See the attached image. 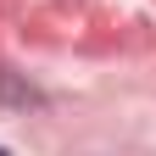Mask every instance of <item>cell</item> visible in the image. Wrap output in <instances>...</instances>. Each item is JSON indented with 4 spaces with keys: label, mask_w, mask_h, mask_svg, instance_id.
Masks as SVG:
<instances>
[{
    "label": "cell",
    "mask_w": 156,
    "mask_h": 156,
    "mask_svg": "<svg viewBox=\"0 0 156 156\" xmlns=\"http://www.w3.org/2000/svg\"><path fill=\"white\" fill-rule=\"evenodd\" d=\"M0 156H6V151H0Z\"/></svg>",
    "instance_id": "6da1fadb"
}]
</instances>
